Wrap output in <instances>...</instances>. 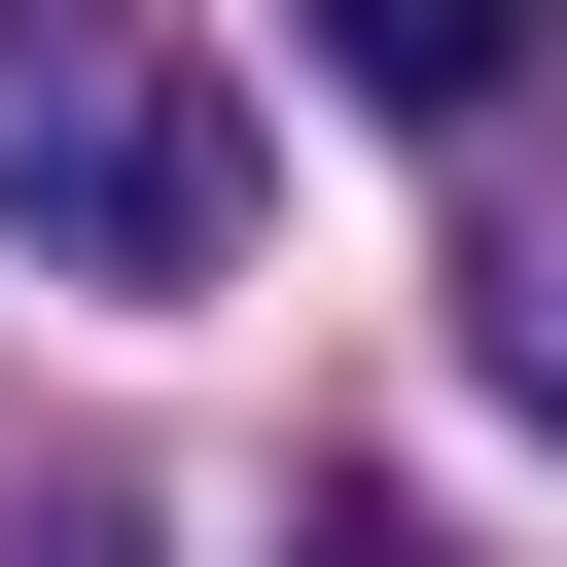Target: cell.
<instances>
[{
    "instance_id": "7a4b0ae2",
    "label": "cell",
    "mask_w": 567,
    "mask_h": 567,
    "mask_svg": "<svg viewBox=\"0 0 567 567\" xmlns=\"http://www.w3.org/2000/svg\"><path fill=\"white\" fill-rule=\"evenodd\" d=\"M319 71H354V106H496V71H532V0H319Z\"/></svg>"
},
{
    "instance_id": "277c9868",
    "label": "cell",
    "mask_w": 567,
    "mask_h": 567,
    "mask_svg": "<svg viewBox=\"0 0 567 567\" xmlns=\"http://www.w3.org/2000/svg\"><path fill=\"white\" fill-rule=\"evenodd\" d=\"M284 567H461V532H425V496H319V532H284Z\"/></svg>"
},
{
    "instance_id": "3957f363",
    "label": "cell",
    "mask_w": 567,
    "mask_h": 567,
    "mask_svg": "<svg viewBox=\"0 0 567 567\" xmlns=\"http://www.w3.org/2000/svg\"><path fill=\"white\" fill-rule=\"evenodd\" d=\"M496 390H532V425H567V213H532V248H496Z\"/></svg>"
},
{
    "instance_id": "6da1fadb",
    "label": "cell",
    "mask_w": 567,
    "mask_h": 567,
    "mask_svg": "<svg viewBox=\"0 0 567 567\" xmlns=\"http://www.w3.org/2000/svg\"><path fill=\"white\" fill-rule=\"evenodd\" d=\"M0 248L106 284V319L248 284V71H213L177 0H0Z\"/></svg>"
}]
</instances>
